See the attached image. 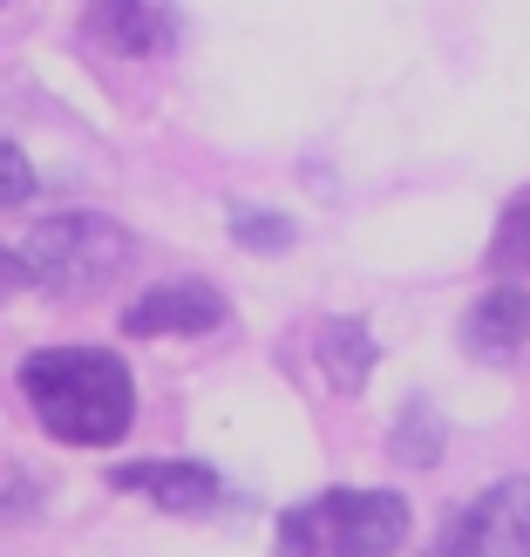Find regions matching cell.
<instances>
[{
    "label": "cell",
    "mask_w": 530,
    "mask_h": 557,
    "mask_svg": "<svg viewBox=\"0 0 530 557\" xmlns=\"http://www.w3.org/2000/svg\"><path fill=\"white\" fill-rule=\"evenodd\" d=\"M27 414L69 449H109L136 422V381L109 347H41L21 360Z\"/></svg>",
    "instance_id": "1"
},
{
    "label": "cell",
    "mask_w": 530,
    "mask_h": 557,
    "mask_svg": "<svg viewBox=\"0 0 530 557\" xmlns=\"http://www.w3.org/2000/svg\"><path fill=\"white\" fill-rule=\"evenodd\" d=\"M408 544V504L395 490H326L279 517L286 557H395Z\"/></svg>",
    "instance_id": "2"
},
{
    "label": "cell",
    "mask_w": 530,
    "mask_h": 557,
    "mask_svg": "<svg viewBox=\"0 0 530 557\" xmlns=\"http://www.w3.org/2000/svg\"><path fill=\"white\" fill-rule=\"evenodd\" d=\"M136 259V238L116 225V218H96V211H62V218H41L21 245V265H27V286L41 293H102L116 286L123 265Z\"/></svg>",
    "instance_id": "3"
},
{
    "label": "cell",
    "mask_w": 530,
    "mask_h": 557,
    "mask_svg": "<svg viewBox=\"0 0 530 557\" xmlns=\"http://www.w3.org/2000/svg\"><path fill=\"white\" fill-rule=\"evenodd\" d=\"M442 557H530V476L490 483L477 504L449 523Z\"/></svg>",
    "instance_id": "4"
},
{
    "label": "cell",
    "mask_w": 530,
    "mask_h": 557,
    "mask_svg": "<svg viewBox=\"0 0 530 557\" xmlns=\"http://www.w3.org/2000/svg\"><path fill=\"white\" fill-rule=\"evenodd\" d=\"M225 293L205 278H177V286H150L136 306H123V333L130 341H157V333H211L225 326Z\"/></svg>",
    "instance_id": "5"
},
{
    "label": "cell",
    "mask_w": 530,
    "mask_h": 557,
    "mask_svg": "<svg viewBox=\"0 0 530 557\" xmlns=\"http://www.w3.org/2000/svg\"><path fill=\"white\" fill-rule=\"evenodd\" d=\"M530 341V293L523 286H496L463 313V347L477 360H510Z\"/></svg>",
    "instance_id": "6"
},
{
    "label": "cell",
    "mask_w": 530,
    "mask_h": 557,
    "mask_svg": "<svg viewBox=\"0 0 530 557\" xmlns=\"http://www.w3.org/2000/svg\"><path fill=\"white\" fill-rule=\"evenodd\" d=\"M374 326L368 320H354V313H326L313 326V360H320V374L341 387V395H360L374 374Z\"/></svg>",
    "instance_id": "7"
},
{
    "label": "cell",
    "mask_w": 530,
    "mask_h": 557,
    "mask_svg": "<svg viewBox=\"0 0 530 557\" xmlns=\"http://www.w3.org/2000/svg\"><path fill=\"white\" fill-rule=\"evenodd\" d=\"M116 490H136V496H150V504L163 510H205L211 496H218V476L205 462H123L116 469Z\"/></svg>",
    "instance_id": "8"
},
{
    "label": "cell",
    "mask_w": 530,
    "mask_h": 557,
    "mask_svg": "<svg viewBox=\"0 0 530 557\" xmlns=\"http://www.w3.org/2000/svg\"><path fill=\"white\" fill-rule=\"evenodd\" d=\"M89 35L116 54H150V48H163V21H157L150 0H96Z\"/></svg>",
    "instance_id": "9"
},
{
    "label": "cell",
    "mask_w": 530,
    "mask_h": 557,
    "mask_svg": "<svg viewBox=\"0 0 530 557\" xmlns=\"http://www.w3.org/2000/svg\"><path fill=\"white\" fill-rule=\"evenodd\" d=\"M442 456V414L429 401H408L402 422H395V462L402 469H429Z\"/></svg>",
    "instance_id": "10"
},
{
    "label": "cell",
    "mask_w": 530,
    "mask_h": 557,
    "mask_svg": "<svg viewBox=\"0 0 530 557\" xmlns=\"http://www.w3.org/2000/svg\"><path fill=\"white\" fill-rule=\"evenodd\" d=\"M490 272L496 278L530 272V205H510L504 211V225H496V238H490Z\"/></svg>",
    "instance_id": "11"
},
{
    "label": "cell",
    "mask_w": 530,
    "mask_h": 557,
    "mask_svg": "<svg viewBox=\"0 0 530 557\" xmlns=\"http://www.w3.org/2000/svg\"><path fill=\"white\" fill-rule=\"evenodd\" d=\"M232 238L252 245V252H293L299 225H293V218H279V211H232Z\"/></svg>",
    "instance_id": "12"
},
{
    "label": "cell",
    "mask_w": 530,
    "mask_h": 557,
    "mask_svg": "<svg viewBox=\"0 0 530 557\" xmlns=\"http://www.w3.org/2000/svg\"><path fill=\"white\" fill-rule=\"evenodd\" d=\"M27 198H35V171H27V157L14 144H0V211L27 205Z\"/></svg>",
    "instance_id": "13"
},
{
    "label": "cell",
    "mask_w": 530,
    "mask_h": 557,
    "mask_svg": "<svg viewBox=\"0 0 530 557\" xmlns=\"http://www.w3.org/2000/svg\"><path fill=\"white\" fill-rule=\"evenodd\" d=\"M14 293H27V265L14 245H0V299H14Z\"/></svg>",
    "instance_id": "14"
}]
</instances>
